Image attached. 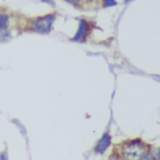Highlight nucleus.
<instances>
[{
    "label": "nucleus",
    "instance_id": "4",
    "mask_svg": "<svg viewBox=\"0 0 160 160\" xmlns=\"http://www.w3.org/2000/svg\"><path fill=\"white\" fill-rule=\"evenodd\" d=\"M111 139L108 135H104L98 145L96 150L98 152H103L110 144Z\"/></svg>",
    "mask_w": 160,
    "mask_h": 160
},
{
    "label": "nucleus",
    "instance_id": "6",
    "mask_svg": "<svg viewBox=\"0 0 160 160\" xmlns=\"http://www.w3.org/2000/svg\"><path fill=\"white\" fill-rule=\"evenodd\" d=\"M116 4V2L114 1V0H106V5L107 7L115 5Z\"/></svg>",
    "mask_w": 160,
    "mask_h": 160
},
{
    "label": "nucleus",
    "instance_id": "10",
    "mask_svg": "<svg viewBox=\"0 0 160 160\" xmlns=\"http://www.w3.org/2000/svg\"><path fill=\"white\" fill-rule=\"evenodd\" d=\"M72 1H76V2H77V1H78V0H72Z\"/></svg>",
    "mask_w": 160,
    "mask_h": 160
},
{
    "label": "nucleus",
    "instance_id": "1",
    "mask_svg": "<svg viewBox=\"0 0 160 160\" xmlns=\"http://www.w3.org/2000/svg\"><path fill=\"white\" fill-rule=\"evenodd\" d=\"M145 152V147L139 141H132L125 144L122 149L126 160H139Z\"/></svg>",
    "mask_w": 160,
    "mask_h": 160
},
{
    "label": "nucleus",
    "instance_id": "11",
    "mask_svg": "<svg viewBox=\"0 0 160 160\" xmlns=\"http://www.w3.org/2000/svg\"><path fill=\"white\" fill-rule=\"evenodd\" d=\"M127 1H129V0H127Z\"/></svg>",
    "mask_w": 160,
    "mask_h": 160
},
{
    "label": "nucleus",
    "instance_id": "5",
    "mask_svg": "<svg viewBox=\"0 0 160 160\" xmlns=\"http://www.w3.org/2000/svg\"><path fill=\"white\" fill-rule=\"evenodd\" d=\"M8 17L5 15H0V30L5 29L8 25Z\"/></svg>",
    "mask_w": 160,
    "mask_h": 160
},
{
    "label": "nucleus",
    "instance_id": "2",
    "mask_svg": "<svg viewBox=\"0 0 160 160\" xmlns=\"http://www.w3.org/2000/svg\"><path fill=\"white\" fill-rule=\"evenodd\" d=\"M53 17L48 15L37 20L33 24L34 29L39 32L47 34L50 32Z\"/></svg>",
    "mask_w": 160,
    "mask_h": 160
},
{
    "label": "nucleus",
    "instance_id": "3",
    "mask_svg": "<svg viewBox=\"0 0 160 160\" xmlns=\"http://www.w3.org/2000/svg\"><path fill=\"white\" fill-rule=\"evenodd\" d=\"M86 32H87V26L85 22L82 21L80 25V27L78 29V31L77 34H76L75 38L73 39V40L75 41H78L82 40L85 36L86 35Z\"/></svg>",
    "mask_w": 160,
    "mask_h": 160
},
{
    "label": "nucleus",
    "instance_id": "7",
    "mask_svg": "<svg viewBox=\"0 0 160 160\" xmlns=\"http://www.w3.org/2000/svg\"><path fill=\"white\" fill-rule=\"evenodd\" d=\"M142 160H154V158L153 156H152L151 154L149 153V154H148L147 155H146V156L142 158Z\"/></svg>",
    "mask_w": 160,
    "mask_h": 160
},
{
    "label": "nucleus",
    "instance_id": "8",
    "mask_svg": "<svg viewBox=\"0 0 160 160\" xmlns=\"http://www.w3.org/2000/svg\"><path fill=\"white\" fill-rule=\"evenodd\" d=\"M0 160H5L3 156H1V155H0Z\"/></svg>",
    "mask_w": 160,
    "mask_h": 160
},
{
    "label": "nucleus",
    "instance_id": "9",
    "mask_svg": "<svg viewBox=\"0 0 160 160\" xmlns=\"http://www.w3.org/2000/svg\"><path fill=\"white\" fill-rule=\"evenodd\" d=\"M111 160H120L119 159H118V158H115V157H113V158H112Z\"/></svg>",
    "mask_w": 160,
    "mask_h": 160
}]
</instances>
